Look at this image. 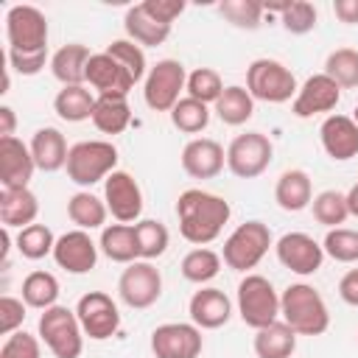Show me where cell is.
Segmentation results:
<instances>
[{
	"mask_svg": "<svg viewBox=\"0 0 358 358\" xmlns=\"http://www.w3.org/2000/svg\"><path fill=\"white\" fill-rule=\"evenodd\" d=\"M36 336L50 350L53 358H78L87 338L76 316V308L67 305H53L42 310L36 322Z\"/></svg>",
	"mask_w": 358,
	"mask_h": 358,
	"instance_id": "obj_5",
	"label": "cell"
},
{
	"mask_svg": "<svg viewBox=\"0 0 358 358\" xmlns=\"http://www.w3.org/2000/svg\"><path fill=\"white\" fill-rule=\"evenodd\" d=\"M123 28H126V39L137 42L140 48H157V45H162V42L171 36V28H173V25L159 22L157 17L148 14V8H145L143 3H137V6H131V8L126 11Z\"/></svg>",
	"mask_w": 358,
	"mask_h": 358,
	"instance_id": "obj_27",
	"label": "cell"
},
{
	"mask_svg": "<svg viewBox=\"0 0 358 358\" xmlns=\"http://www.w3.org/2000/svg\"><path fill=\"white\" fill-rule=\"evenodd\" d=\"M36 162L31 148L20 137L0 140V185L3 187H28L34 179Z\"/></svg>",
	"mask_w": 358,
	"mask_h": 358,
	"instance_id": "obj_22",
	"label": "cell"
},
{
	"mask_svg": "<svg viewBox=\"0 0 358 358\" xmlns=\"http://www.w3.org/2000/svg\"><path fill=\"white\" fill-rule=\"evenodd\" d=\"M0 358H42V341L25 330L6 336L0 347Z\"/></svg>",
	"mask_w": 358,
	"mask_h": 358,
	"instance_id": "obj_46",
	"label": "cell"
},
{
	"mask_svg": "<svg viewBox=\"0 0 358 358\" xmlns=\"http://www.w3.org/2000/svg\"><path fill=\"white\" fill-rule=\"evenodd\" d=\"M17 131V115H14V109L11 106H0V140L3 137H17L14 134Z\"/></svg>",
	"mask_w": 358,
	"mask_h": 358,
	"instance_id": "obj_52",
	"label": "cell"
},
{
	"mask_svg": "<svg viewBox=\"0 0 358 358\" xmlns=\"http://www.w3.org/2000/svg\"><path fill=\"white\" fill-rule=\"evenodd\" d=\"M185 92H187L190 98H196V101L213 106V103L221 98V92H224V81H221L218 70H213V67H196V70L187 73V87H185Z\"/></svg>",
	"mask_w": 358,
	"mask_h": 358,
	"instance_id": "obj_43",
	"label": "cell"
},
{
	"mask_svg": "<svg viewBox=\"0 0 358 358\" xmlns=\"http://www.w3.org/2000/svg\"><path fill=\"white\" fill-rule=\"evenodd\" d=\"M274 201L285 213H299V210L310 207V201H313V182H310L308 171H302V168L282 171L277 185H274Z\"/></svg>",
	"mask_w": 358,
	"mask_h": 358,
	"instance_id": "obj_26",
	"label": "cell"
},
{
	"mask_svg": "<svg viewBox=\"0 0 358 358\" xmlns=\"http://www.w3.org/2000/svg\"><path fill=\"white\" fill-rule=\"evenodd\" d=\"M31 154H34V162H36V171H45V173H56L67 165V154H70V145L64 140V134L56 129V126H42L31 134V143H28Z\"/></svg>",
	"mask_w": 358,
	"mask_h": 358,
	"instance_id": "obj_24",
	"label": "cell"
},
{
	"mask_svg": "<svg viewBox=\"0 0 358 358\" xmlns=\"http://www.w3.org/2000/svg\"><path fill=\"white\" fill-rule=\"evenodd\" d=\"M221 263H224V260H221L218 252H213V249H207V246H196V249H190V252L182 257L179 271H182V277H185L187 282L204 285V282H210V280L218 277Z\"/></svg>",
	"mask_w": 358,
	"mask_h": 358,
	"instance_id": "obj_36",
	"label": "cell"
},
{
	"mask_svg": "<svg viewBox=\"0 0 358 358\" xmlns=\"http://www.w3.org/2000/svg\"><path fill=\"white\" fill-rule=\"evenodd\" d=\"M338 296H341L347 305L358 308V268H350V271L341 277V282H338Z\"/></svg>",
	"mask_w": 358,
	"mask_h": 358,
	"instance_id": "obj_50",
	"label": "cell"
},
{
	"mask_svg": "<svg viewBox=\"0 0 358 358\" xmlns=\"http://www.w3.org/2000/svg\"><path fill=\"white\" fill-rule=\"evenodd\" d=\"M344 196H347V210H350V215L358 218V182H355Z\"/></svg>",
	"mask_w": 358,
	"mask_h": 358,
	"instance_id": "obj_53",
	"label": "cell"
},
{
	"mask_svg": "<svg viewBox=\"0 0 358 358\" xmlns=\"http://www.w3.org/2000/svg\"><path fill=\"white\" fill-rule=\"evenodd\" d=\"M59 291L62 288H59L56 274L42 271V268L25 274V280H22V302L36 310H48V308L59 305Z\"/></svg>",
	"mask_w": 358,
	"mask_h": 358,
	"instance_id": "obj_35",
	"label": "cell"
},
{
	"mask_svg": "<svg viewBox=\"0 0 358 358\" xmlns=\"http://www.w3.org/2000/svg\"><path fill=\"white\" fill-rule=\"evenodd\" d=\"M310 210H313V218L322 227H327V229H336V227H341L350 218L347 196L341 190H322V193H316L313 201H310Z\"/></svg>",
	"mask_w": 358,
	"mask_h": 358,
	"instance_id": "obj_41",
	"label": "cell"
},
{
	"mask_svg": "<svg viewBox=\"0 0 358 358\" xmlns=\"http://www.w3.org/2000/svg\"><path fill=\"white\" fill-rule=\"evenodd\" d=\"M274 255L280 260L282 268L299 274V277H310L322 268L324 263V249L322 243L308 235V232H285L277 238L274 243Z\"/></svg>",
	"mask_w": 358,
	"mask_h": 358,
	"instance_id": "obj_15",
	"label": "cell"
},
{
	"mask_svg": "<svg viewBox=\"0 0 358 358\" xmlns=\"http://www.w3.org/2000/svg\"><path fill=\"white\" fill-rule=\"evenodd\" d=\"M229 215H232L229 201L201 187H187L176 199L179 235L193 246L213 243L229 224Z\"/></svg>",
	"mask_w": 358,
	"mask_h": 358,
	"instance_id": "obj_1",
	"label": "cell"
},
{
	"mask_svg": "<svg viewBox=\"0 0 358 358\" xmlns=\"http://www.w3.org/2000/svg\"><path fill=\"white\" fill-rule=\"evenodd\" d=\"M168 115H171L173 129H179L182 134H199L210 126V106L190 95H185Z\"/></svg>",
	"mask_w": 358,
	"mask_h": 358,
	"instance_id": "obj_39",
	"label": "cell"
},
{
	"mask_svg": "<svg viewBox=\"0 0 358 358\" xmlns=\"http://www.w3.org/2000/svg\"><path fill=\"white\" fill-rule=\"evenodd\" d=\"M218 14H221L229 25H235V28L255 31V28H260V22H263L266 6L257 3V0H224V3H218Z\"/></svg>",
	"mask_w": 358,
	"mask_h": 358,
	"instance_id": "obj_42",
	"label": "cell"
},
{
	"mask_svg": "<svg viewBox=\"0 0 358 358\" xmlns=\"http://www.w3.org/2000/svg\"><path fill=\"white\" fill-rule=\"evenodd\" d=\"M39 199L31 187H3L0 190V224L6 229H25L36 224Z\"/></svg>",
	"mask_w": 358,
	"mask_h": 358,
	"instance_id": "obj_23",
	"label": "cell"
},
{
	"mask_svg": "<svg viewBox=\"0 0 358 358\" xmlns=\"http://www.w3.org/2000/svg\"><path fill=\"white\" fill-rule=\"evenodd\" d=\"M274 246V238H271V229L268 224L252 218V221H243L238 224L224 246H221V260L227 268L232 271H243V274H252V268L268 255V249Z\"/></svg>",
	"mask_w": 358,
	"mask_h": 358,
	"instance_id": "obj_4",
	"label": "cell"
},
{
	"mask_svg": "<svg viewBox=\"0 0 358 358\" xmlns=\"http://www.w3.org/2000/svg\"><path fill=\"white\" fill-rule=\"evenodd\" d=\"M246 90L255 101H263V103H285V101H294L296 98V76L277 59H255L249 67H246Z\"/></svg>",
	"mask_w": 358,
	"mask_h": 358,
	"instance_id": "obj_7",
	"label": "cell"
},
{
	"mask_svg": "<svg viewBox=\"0 0 358 358\" xmlns=\"http://www.w3.org/2000/svg\"><path fill=\"white\" fill-rule=\"evenodd\" d=\"M25 302L22 296H11V294H3L0 296V333L3 336H11L17 330H22V322H25Z\"/></svg>",
	"mask_w": 358,
	"mask_h": 358,
	"instance_id": "obj_47",
	"label": "cell"
},
{
	"mask_svg": "<svg viewBox=\"0 0 358 358\" xmlns=\"http://www.w3.org/2000/svg\"><path fill=\"white\" fill-rule=\"evenodd\" d=\"M213 112H215L218 120L227 123V126H243V123L255 115V98L249 95L246 87L229 84V87H224L221 98L213 103Z\"/></svg>",
	"mask_w": 358,
	"mask_h": 358,
	"instance_id": "obj_33",
	"label": "cell"
},
{
	"mask_svg": "<svg viewBox=\"0 0 358 358\" xmlns=\"http://www.w3.org/2000/svg\"><path fill=\"white\" fill-rule=\"evenodd\" d=\"M190 322L199 330H218L232 319V299L213 285H201L187 302Z\"/></svg>",
	"mask_w": 358,
	"mask_h": 358,
	"instance_id": "obj_20",
	"label": "cell"
},
{
	"mask_svg": "<svg viewBox=\"0 0 358 358\" xmlns=\"http://www.w3.org/2000/svg\"><path fill=\"white\" fill-rule=\"evenodd\" d=\"M352 120H355V123H358V106H355V109H352Z\"/></svg>",
	"mask_w": 358,
	"mask_h": 358,
	"instance_id": "obj_54",
	"label": "cell"
},
{
	"mask_svg": "<svg viewBox=\"0 0 358 358\" xmlns=\"http://www.w3.org/2000/svg\"><path fill=\"white\" fill-rule=\"evenodd\" d=\"M103 201L117 224H137L143 215V187L129 171H112L103 182Z\"/></svg>",
	"mask_w": 358,
	"mask_h": 358,
	"instance_id": "obj_13",
	"label": "cell"
},
{
	"mask_svg": "<svg viewBox=\"0 0 358 358\" xmlns=\"http://www.w3.org/2000/svg\"><path fill=\"white\" fill-rule=\"evenodd\" d=\"M252 347L257 358H291L296 352V333L280 319L268 327L255 330Z\"/></svg>",
	"mask_w": 358,
	"mask_h": 358,
	"instance_id": "obj_30",
	"label": "cell"
},
{
	"mask_svg": "<svg viewBox=\"0 0 358 358\" xmlns=\"http://www.w3.org/2000/svg\"><path fill=\"white\" fill-rule=\"evenodd\" d=\"M64 171L73 185L90 190L92 185L106 182L112 171H117V148L109 140H81L70 145Z\"/></svg>",
	"mask_w": 358,
	"mask_h": 358,
	"instance_id": "obj_3",
	"label": "cell"
},
{
	"mask_svg": "<svg viewBox=\"0 0 358 358\" xmlns=\"http://www.w3.org/2000/svg\"><path fill=\"white\" fill-rule=\"evenodd\" d=\"M235 308H238L241 322L249 324L252 330L280 322V294L271 285V280L263 274H246L238 282Z\"/></svg>",
	"mask_w": 358,
	"mask_h": 358,
	"instance_id": "obj_6",
	"label": "cell"
},
{
	"mask_svg": "<svg viewBox=\"0 0 358 358\" xmlns=\"http://www.w3.org/2000/svg\"><path fill=\"white\" fill-rule=\"evenodd\" d=\"M76 316L81 322V330L92 341H106L120 330V310L117 302L106 291H87L76 302Z\"/></svg>",
	"mask_w": 358,
	"mask_h": 358,
	"instance_id": "obj_12",
	"label": "cell"
},
{
	"mask_svg": "<svg viewBox=\"0 0 358 358\" xmlns=\"http://www.w3.org/2000/svg\"><path fill=\"white\" fill-rule=\"evenodd\" d=\"M92 53L81 42H67L50 56V73L62 87H78L87 84V64Z\"/></svg>",
	"mask_w": 358,
	"mask_h": 358,
	"instance_id": "obj_25",
	"label": "cell"
},
{
	"mask_svg": "<svg viewBox=\"0 0 358 358\" xmlns=\"http://www.w3.org/2000/svg\"><path fill=\"white\" fill-rule=\"evenodd\" d=\"M263 6H266L268 14L277 11L282 28H285L288 34H294V36L310 34V31L316 28L319 14H316V6L308 3V0H285V3H263Z\"/></svg>",
	"mask_w": 358,
	"mask_h": 358,
	"instance_id": "obj_34",
	"label": "cell"
},
{
	"mask_svg": "<svg viewBox=\"0 0 358 358\" xmlns=\"http://www.w3.org/2000/svg\"><path fill=\"white\" fill-rule=\"evenodd\" d=\"M98 252L101 249L90 238V232H84V229H67L64 235L56 238L53 260L67 274H90L95 268V263H98Z\"/></svg>",
	"mask_w": 358,
	"mask_h": 358,
	"instance_id": "obj_16",
	"label": "cell"
},
{
	"mask_svg": "<svg viewBox=\"0 0 358 358\" xmlns=\"http://www.w3.org/2000/svg\"><path fill=\"white\" fill-rule=\"evenodd\" d=\"M95 92L87 84L78 87H62L53 98V112L67 120V123H81V120H92V109H95Z\"/></svg>",
	"mask_w": 358,
	"mask_h": 358,
	"instance_id": "obj_31",
	"label": "cell"
},
{
	"mask_svg": "<svg viewBox=\"0 0 358 358\" xmlns=\"http://www.w3.org/2000/svg\"><path fill=\"white\" fill-rule=\"evenodd\" d=\"M98 249H101V255L109 257L112 263H123V266H129V263L140 260L134 224H106V227L101 229Z\"/></svg>",
	"mask_w": 358,
	"mask_h": 358,
	"instance_id": "obj_28",
	"label": "cell"
},
{
	"mask_svg": "<svg viewBox=\"0 0 358 358\" xmlns=\"http://www.w3.org/2000/svg\"><path fill=\"white\" fill-rule=\"evenodd\" d=\"M87 84L92 87L95 95H120L129 98V92L134 90V78L131 73L106 50L92 53L90 64H87Z\"/></svg>",
	"mask_w": 358,
	"mask_h": 358,
	"instance_id": "obj_18",
	"label": "cell"
},
{
	"mask_svg": "<svg viewBox=\"0 0 358 358\" xmlns=\"http://www.w3.org/2000/svg\"><path fill=\"white\" fill-rule=\"evenodd\" d=\"M106 53H112V56L131 73L134 81H145V76H148V62H145V50H143L137 42H131V39H115V42L106 45Z\"/></svg>",
	"mask_w": 358,
	"mask_h": 358,
	"instance_id": "obj_45",
	"label": "cell"
},
{
	"mask_svg": "<svg viewBox=\"0 0 358 358\" xmlns=\"http://www.w3.org/2000/svg\"><path fill=\"white\" fill-rule=\"evenodd\" d=\"M106 201L98 199L92 190H78L67 199V218L76 224V229L92 232V229H103L106 227Z\"/></svg>",
	"mask_w": 358,
	"mask_h": 358,
	"instance_id": "obj_29",
	"label": "cell"
},
{
	"mask_svg": "<svg viewBox=\"0 0 358 358\" xmlns=\"http://www.w3.org/2000/svg\"><path fill=\"white\" fill-rule=\"evenodd\" d=\"M204 336L193 322H165L151 330L154 358H199Z\"/></svg>",
	"mask_w": 358,
	"mask_h": 358,
	"instance_id": "obj_14",
	"label": "cell"
},
{
	"mask_svg": "<svg viewBox=\"0 0 358 358\" xmlns=\"http://www.w3.org/2000/svg\"><path fill=\"white\" fill-rule=\"evenodd\" d=\"M187 87V70L179 59H159L154 67H148V76L143 81V101L154 112H171Z\"/></svg>",
	"mask_w": 358,
	"mask_h": 358,
	"instance_id": "obj_8",
	"label": "cell"
},
{
	"mask_svg": "<svg viewBox=\"0 0 358 358\" xmlns=\"http://www.w3.org/2000/svg\"><path fill=\"white\" fill-rule=\"evenodd\" d=\"M117 296L131 310H145L162 296V274L151 260L129 263L117 277Z\"/></svg>",
	"mask_w": 358,
	"mask_h": 358,
	"instance_id": "obj_11",
	"label": "cell"
},
{
	"mask_svg": "<svg viewBox=\"0 0 358 358\" xmlns=\"http://www.w3.org/2000/svg\"><path fill=\"white\" fill-rule=\"evenodd\" d=\"M319 140L324 154L336 162L358 157V123L350 115H327L319 126Z\"/></svg>",
	"mask_w": 358,
	"mask_h": 358,
	"instance_id": "obj_21",
	"label": "cell"
},
{
	"mask_svg": "<svg viewBox=\"0 0 358 358\" xmlns=\"http://www.w3.org/2000/svg\"><path fill=\"white\" fill-rule=\"evenodd\" d=\"M134 235H137V249H140V260H157L165 255L168 243H171V232L162 221L154 218H140L134 224Z\"/></svg>",
	"mask_w": 358,
	"mask_h": 358,
	"instance_id": "obj_37",
	"label": "cell"
},
{
	"mask_svg": "<svg viewBox=\"0 0 358 358\" xmlns=\"http://www.w3.org/2000/svg\"><path fill=\"white\" fill-rule=\"evenodd\" d=\"M333 14L344 25H358V0H336L333 3Z\"/></svg>",
	"mask_w": 358,
	"mask_h": 358,
	"instance_id": "obj_51",
	"label": "cell"
},
{
	"mask_svg": "<svg viewBox=\"0 0 358 358\" xmlns=\"http://www.w3.org/2000/svg\"><path fill=\"white\" fill-rule=\"evenodd\" d=\"M322 249L336 263H358V229H350V227L327 229Z\"/></svg>",
	"mask_w": 358,
	"mask_h": 358,
	"instance_id": "obj_44",
	"label": "cell"
},
{
	"mask_svg": "<svg viewBox=\"0 0 358 358\" xmlns=\"http://www.w3.org/2000/svg\"><path fill=\"white\" fill-rule=\"evenodd\" d=\"M131 123V106L120 95H98L95 109H92V126L101 134H120Z\"/></svg>",
	"mask_w": 358,
	"mask_h": 358,
	"instance_id": "obj_32",
	"label": "cell"
},
{
	"mask_svg": "<svg viewBox=\"0 0 358 358\" xmlns=\"http://www.w3.org/2000/svg\"><path fill=\"white\" fill-rule=\"evenodd\" d=\"M143 6L148 8L151 17H157L165 25H173V20L182 17L185 11V0H143Z\"/></svg>",
	"mask_w": 358,
	"mask_h": 358,
	"instance_id": "obj_49",
	"label": "cell"
},
{
	"mask_svg": "<svg viewBox=\"0 0 358 358\" xmlns=\"http://www.w3.org/2000/svg\"><path fill=\"white\" fill-rule=\"evenodd\" d=\"M48 17L28 3L11 6L6 14V39H8V50L17 53H36V50H48Z\"/></svg>",
	"mask_w": 358,
	"mask_h": 358,
	"instance_id": "obj_9",
	"label": "cell"
},
{
	"mask_svg": "<svg viewBox=\"0 0 358 358\" xmlns=\"http://www.w3.org/2000/svg\"><path fill=\"white\" fill-rule=\"evenodd\" d=\"M14 243H17V252L25 260H42V257L53 255L56 235H53V229L48 224H31V227H25V229L17 232Z\"/></svg>",
	"mask_w": 358,
	"mask_h": 358,
	"instance_id": "obj_38",
	"label": "cell"
},
{
	"mask_svg": "<svg viewBox=\"0 0 358 358\" xmlns=\"http://www.w3.org/2000/svg\"><path fill=\"white\" fill-rule=\"evenodd\" d=\"M341 101V87L324 76V73H316V76H308L305 84L296 90V98L291 101V112L296 117H313V115H324V112H333Z\"/></svg>",
	"mask_w": 358,
	"mask_h": 358,
	"instance_id": "obj_17",
	"label": "cell"
},
{
	"mask_svg": "<svg viewBox=\"0 0 358 358\" xmlns=\"http://www.w3.org/2000/svg\"><path fill=\"white\" fill-rule=\"evenodd\" d=\"M324 76H330L341 90L358 87V50L352 48H336L324 59Z\"/></svg>",
	"mask_w": 358,
	"mask_h": 358,
	"instance_id": "obj_40",
	"label": "cell"
},
{
	"mask_svg": "<svg viewBox=\"0 0 358 358\" xmlns=\"http://www.w3.org/2000/svg\"><path fill=\"white\" fill-rule=\"evenodd\" d=\"M274 159V145L263 131H243L227 145V168L238 179H257L268 171Z\"/></svg>",
	"mask_w": 358,
	"mask_h": 358,
	"instance_id": "obj_10",
	"label": "cell"
},
{
	"mask_svg": "<svg viewBox=\"0 0 358 358\" xmlns=\"http://www.w3.org/2000/svg\"><path fill=\"white\" fill-rule=\"evenodd\" d=\"M280 319L296 336H322L330 327L327 302L308 282H291L280 294Z\"/></svg>",
	"mask_w": 358,
	"mask_h": 358,
	"instance_id": "obj_2",
	"label": "cell"
},
{
	"mask_svg": "<svg viewBox=\"0 0 358 358\" xmlns=\"http://www.w3.org/2000/svg\"><path fill=\"white\" fill-rule=\"evenodd\" d=\"M227 165V151L213 137H193L182 148V171L193 179H215Z\"/></svg>",
	"mask_w": 358,
	"mask_h": 358,
	"instance_id": "obj_19",
	"label": "cell"
},
{
	"mask_svg": "<svg viewBox=\"0 0 358 358\" xmlns=\"http://www.w3.org/2000/svg\"><path fill=\"white\" fill-rule=\"evenodd\" d=\"M6 59H8V67L20 76H36L42 73L45 64H50V56L48 50H36V53H17V50H6Z\"/></svg>",
	"mask_w": 358,
	"mask_h": 358,
	"instance_id": "obj_48",
	"label": "cell"
}]
</instances>
